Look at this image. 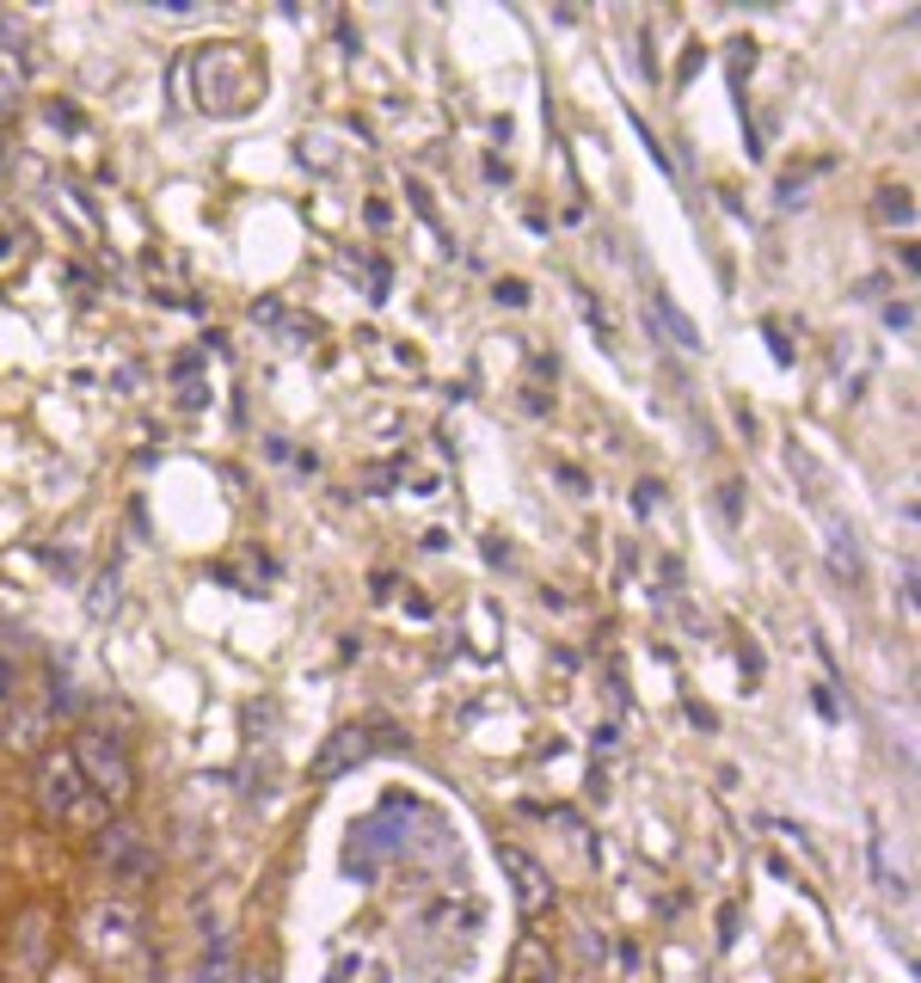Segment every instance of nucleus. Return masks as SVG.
Here are the masks:
<instances>
[{"instance_id": "423d86ee", "label": "nucleus", "mask_w": 921, "mask_h": 983, "mask_svg": "<svg viewBox=\"0 0 921 983\" xmlns=\"http://www.w3.org/2000/svg\"><path fill=\"white\" fill-rule=\"evenodd\" d=\"M87 946L92 953H111V959L130 953L135 946V910L130 904H99L87 916Z\"/></svg>"}, {"instance_id": "6e6552de", "label": "nucleus", "mask_w": 921, "mask_h": 983, "mask_svg": "<svg viewBox=\"0 0 921 983\" xmlns=\"http://www.w3.org/2000/svg\"><path fill=\"white\" fill-rule=\"evenodd\" d=\"M510 983H559V965H553V946L523 934L510 953Z\"/></svg>"}, {"instance_id": "dca6fc26", "label": "nucleus", "mask_w": 921, "mask_h": 983, "mask_svg": "<svg viewBox=\"0 0 921 983\" xmlns=\"http://www.w3.org/2000/svg\"><path fill=\"white\" fill-rule=\"evenodd\" d=\"M743 68H756V43L750 38L731 43V87H743Z\"/></svg>"}, {"instance_id": "4468645a", "label": "nucleus", "mask_w": 921, "mask_h": 983, "mask_svg": "<svg viewBox=\"0 0 921 983\" xmlns=\"http://www.w3.org/2000/svg\"><path fill=\"white\" fill-rule=\"evenodd\" d=\"M879 215H884V222H903V227H909V222H915V203H909V191H903V185H897V191L884 185V191H879Z\"/></svg>"}, {"instance_id": "4be33fe9", "label": "nucleus", "mask_w": 921, "mask_h": 983, "mask_svg": "<svg viewBox=\"0 0 921 983\" xmlns=\"http://www.w3.org/2000/svg\"><path fill=\"white\" fill-rule=\"evenodd\" d=\"M7 154H13V148H7V142H0V173H7Z\"/></svg>"}, {"instance_id": "f257e3e1", "label": "nucleus", "mask_w": 921, "mask_h": 983, "mask_svg": "<svg viewBox=\"0 0 921 983\" xmlns=\"http://www.w3.org/2000/svg\"><path fill=\"white\" fill-rule=\"evenodd\" d=\"M184 62L203 74V105H215V111H240L264 87V68H252V55L240 43H215V50H198Z\"/></svg>"}, {"instance_id": "6ab92c4d", "label": "nucleus", "mask_w": 921, "mask_h": 983, "mask_svg": "<svg viewBox=\"0 0 921 983\" xmlns=\"http://www.w3.org/2000/svg\"><path fill=\"white\" fill-rule=\"evenodd\" d=\"M7 111H13V87H7V80H0V118H7Z\"/></svg>"}, {"instance_id": "412c9836", "label": "nucleus", "mask_w": 921, "mask_h": 983, "mask_svg": "<svg viewBox=\"0 0 921 983\" xmlns=\"http://www.w3.org/2000/svg\"><path fill=\"white\" fill-rule=\"evenodd\" d=\"M7 682H13V670H7V665H0V695H7Z\"/></svg>"}, {"instance_id": "7ed1b4c3", "label": "nucleus", "mask_w": 921, "mask_h": 983, "mask_svg": "<svg viewBox=\"0 0 921 983\" xmlns=\"http://www.w3.org/2000/svg\"><path fill=\"white\" fill-rule=\"evenodd\" d=\"M38 799H43V811H50V818H92V805H87V781H80V769H74V757H68V750L43 757Z\"/></svg>"}, {"instance_id": "aec40b11", "label": "nucleus", "mask_w": 921, "mask_h": 983, "mask_svg": "<svg viewBox=\"0 0 921 983\" xmlns=\"http://www.w3.org/2000/svg\"><path fill=\"white\" fill-rule=\"evenodd\" d=\"M240 983H271V971H246V977H240Z\"/></svg>"}, {"instance_id": "0eeeda50", "label": "nucleus", "mask_w": 921, "mask_h": 983, "mask_svg": "<svg viewBox=\"0 0 921 983\" xmlns=\"http://www.w3.org/2000/svg\"><path fill=\"white\" fill-rule=\"evenodd\" d=\"M368 750H375V744H368V731H332V744L314 757V774H320V781H338V774L356 769Z\"/></svg>"}, {"instance_id": "9b49d317", "label": "nucleus", "mask_w": 921, "mask_h": 983, "mask_svg": "<svg viewBox=\"0 0 921 983\" xmlns=\"http://www.w3.org/2000/svg\"><path fill=\"white\" fill-rule=\"evenodd\" d=\"M332 135L326 130H314V135H302V166L307 173H320V179H332V173H344V154H332Z\"/></svg>"}, {"instance_id": "f8f14e48", "label": "nucleus", "mask_w": 921, "mask_h": 983, "mask_svg": "<svg viewBox=\"0 0 921 983\" xmlns=\"http://www.w3.org/2000/svg\"><path fill=\"white\" fill-rule=\"evenodd\" d=\"M43 731H50V713H43V707H19L13 726H7V744H13V750H38Z\"/></svg>"}, {"instance_id": "f03ea898", "label": "nucleus", "mask_w": 921, "mask_h": 983, "mask_svg": "<svg viewBox=\"0 0 921 983\" xmlns=\"http://www.w3.org/2000/svg\"><path fill=\"white\" fill-rule=\"evenodd\" d=\"M68 757H74L80 781H87L99 799H111V805H123V799L135 793V769H130V757H123L118 738H105V731H87V738H80V750H68Z\"/></svg>"}, {"instance_id": "2eb2a0df", "label": "nucleus", "mask_w": 921, "mask_h": 983, "mask_svg": "<svg viewBox=\"0 0 921 983\" xmlns=\"http://www.w3.org/2000/svg\"><path fill=\"white\" fill-rule=\"evenodd\" d=\"M0 50H7V55H19V62L31 68V55H26V26H19L13 13H0Z\"/></svg>"}, {"instance_id": "20e7f679", "label": "nucleus", "mask_w": 921, "mask_h": 983, "mask_svg": "<svg viewBox=\"0 0 921 983\" xmlns=\"http://www.w3.org/2000/svg\"><path fill=\"white\" fill-rule=\"evenodd\" d=\"M498 861H504V873H510V885H516V910H523V916H540V910L553 904L547 867H540L528 849H498Z\"/></svg>"}, {"instance_id": "9d476101", "label": "nucleus", "mask_w": 921, "mask_h": 983, "mask_svg": "<svg viewBox=\"0 0 921 983\" xmlns=\"http://www.w3.org/2000/svg\"><path fill=\"white\" fill-rule=\"evenodd\" d=\"M829 566H836V578L860 585V547H854V529H848V523H829Z\"/></svg>"}, {"instance_id": "a211bd4d", "label": "nucleus", "mask_w": 921, "mask_h": 983, "mask_svg": "<svg viewBox=\"0 0 921 983\" xmlns=\"http://www.w3.org/2000/svg\"><path fill=\"white\" fill-rule=\"evenodd\" d=\"M884 320H891V326H903V333H909V320H915V314H909V302H897V307H884Z\"/></svg>"}, {"instance_id": "1a4fd4ad", "label": "nucleus", "mask_w": 921, "mask_h": 983, "mask_svg": "<svg viewBox=\"0 0 921 983\" xmlns=\"http://www.w3.org/2000/svg\"><path fill=\"white\" fill-rule=\"evenodd\" d=\"M50 916H43V910H26V916H19V971L13 977H31V971H38V959H43V946H50Z\"/></svg>"}, {"instance_id": "39448f33", "label": "nucleus", "mask_w": 921, "mask_h": 983, "mask_svg": "<svg viewBox=\"0 0 921 983\" xmlns=\"http://www.w3.org/2000/svg\"><path fill=\"white\" fill-rule=\"evenodd\" d=\"M99 861H105L118 879H142L148 873L142 830H135V824H105V830H99Z\"/></svg>"}, {"instance_id": "ddd939ff", "label": "nucleus", "mask_w": 921, "mask_h": 983, "mask_svg": "<svg viewBox=\"0 0 921 983\" xmlns=\"http://www.w3.org/2000/svg\"><path fill=\"white\" fill-rule=\"evenodd\" d=\"M651 307H658V320L670 326V338H676V345H682V351H700V333L688 326V314L670 302V295H651Z\"/></svg>"}, {"instance_id": "f3484780", "label": "nucleus", "mask_w": 921, "mask_h": 983, "mask_svg": "<svg viewBox=\"0 0 921 983\" xmlns=\"http://www.w3.org/2000/svg\"><path fill=\"white\" fill-rule=\"evenodd\" d=\"M498 302L504 307H528V283L523 277H498Z\"/></svg>"}]
</instances>
